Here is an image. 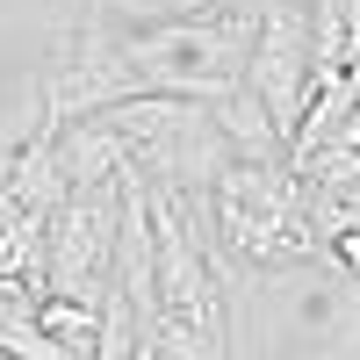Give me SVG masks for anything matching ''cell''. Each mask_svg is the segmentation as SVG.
<instances>
[{
    "instance_id": "cell-1",
    "label": "cell",
    "mask_w": 360,
    "mask_h": 360,
    "mask_svg": "<svg viewBox=\"0 0 360 360\" xmlns=\"http://www.w3.org/2000/svg\"><path fill=\"white\" fill-rule=\"evenodd\" d=\"M252 8L238 15H195V22H159V29H115L130 94H173V101H217L245 79L252 51Z\"/></svg>"
},
{
    "instance_id": "cell-2",
    "label": "cell",
    "mask_w": 360,
    "mask_h": 360,
    "mask_svg": "<svg viewBox=\"0 0 360 360\" xmlns=\"http://www.w3.org/2000/svg\"><path fill=\"white\" fill-rule=\"evenodd\" d=\"M195 209H202V238H224L252 266L317 252L303 209H295V173L281 159H224L217 180L195 195Z\"/></svg>"
},
{
    "instance_id": "cell-3",
    "label": "cell",
    "mask_w": 360,
    "mask_h": 360,
    "mask_svg": "<svg viewBox=\"0 0 360 360\" xmlns=\"http://www.w3.org/2000/svg\"><path fill=\"white\" fill-rule=\"evenodd\" d=\"M108 259H115V180L65 188V202L44 224V288L94 303L108 288Z\"/></svg>"
},
{
    "instance_id": "cell-4",
    "label": "cell",
    "mask_w": 360,
    "mask_h": 360,
    "mask_svg": "<svg viewBox=\"0 0 360 360\" xmlns=\"http://www.w3.org/2000/svg\"><path fill=\"white\" fill-rule=\"evenodd\" d=\"M245 94L259 101V115L274 123L281 152H288V130L310 101V0H266L259 22H252V51H245Z\"/></svg>"
},
{
    "instance_id": "cell-5",
    "label": "cell",
    "mask_w": 360,
    "mask_h": 360,
    "mask_svg": "<svg viewBox=\"0 0 360 360\" xmlns=\"http://www.w3.org/2000/svg\"><path fill=\"white\" fill-rule=\"evenodd\" d=\"M202 108H209V123H217V137L231 144V159H281V137H274V123L259 115V101L245 94V86H231V94L202 101Z\"/></svg>"
},
{
    "instance_id": "cell-6",
    "label": "cell",
    "mask_w": 360,
    "mask_h": 360,
    "mask_svg": "<svg viewBox=\"0 0 360 360\" xmlns=\"http://www.w3.org/2000/svg\"><path fill=\"white\" fill-rule=\"evenodd\" d=\"M238 8H259V0H94V22L108 29H159V22H195V15H238Z\"/></svg>"
},
{
    "instance_id": "cell-7",
    "label": "cell",
    "mask_w": 360,
    "mask_h": 360,
    "mask_svg": "<svg viewBox=\"0 0 360 360\" xmlns=\"http://www.w3.org/2000/svg\"><path fill=\"white\" fill-rule=\"evenodd\" d=\"M353 65V0H310V86Z\"/></svg>"
},
{
    "instance_id": "cell-8",
    "label": "cell",
    "mask_w": 360,
    "mask_h": 360,
    "mask_svg": "<svg viewBox=\"0 0 360 360\" xmlns=\"http://www.w3.org/2000/svg\"><path fill=\"white\" fill-rule=\"evenodd\" d=\"M152 346L159 360H231V332L188 324V317H152Z\"/></svg>"
}]
</instances>
